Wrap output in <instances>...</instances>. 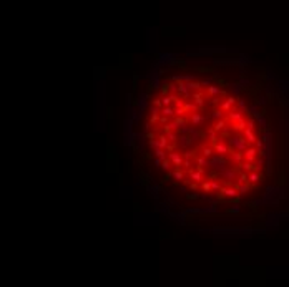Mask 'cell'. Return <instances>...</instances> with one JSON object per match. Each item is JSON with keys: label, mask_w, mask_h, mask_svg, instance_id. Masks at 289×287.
Here are the masks:
<instances>
[{"label": "cell", "mask_w": 289, "mask_h": 287, "mask_svg": "<svg viewBox=\"0 0 289 287\" xmlns=\"http://www.w3.org/2000/svg\"><path fill=\"white\" fill-rule=\"evenodd\" d=\"M161 93H163V96H168V93H170V83H165L161 87Z\"/></svg>", "instance_id": "obj_42"}, {"label": "cell", "mask_w": 289, "mask_h": 287, "mask_svg": "<svg viewBox=\"0 0 289 287\" xmlns=\"http://www.w3.org/2000/svg\"><path fill=\"white\" fill-rule=\"evenodd\" d=\"M209 181H211V191H221L223 186H219L218 181H214V179H209Z\"/></svg>", "instance_id": "obj_39"}, {"label": "cell", "mask_w": 289, "mask_h": 287, "mask_svg": "<svg viewBox=\"0 0 289 287\" xmlns=\"http://www.w3.org/2000/svg\"><path fill=\"white\" fill-rule=\"evenodd\" d=\"M228 212H239V206H233L228 209Z\"/></svg>", "instance_id": "obj_50"}, {"label": "cell", "mask_w": 289, "mask_h": 287, "mask_svg": "<svg viewBox=\"0 0 289 287\" xmlns=\"http://www.w3.org/2000/svg\"><path fill=\"white\" fill-rule=\"evenodd\" d=\"M251 189V184L249 183H246V184H241V186H238V191H239V194H246L248 191Z\"/></svg>", "instance_id": "obj_33"}, {"label": "cell", "mask_w": 289, "mask_h": 287, "mask_svg": "<svg viewBox=\"0 0 289 287\" xmlns=\"http://www.w3.org/2000/svg\"><path fill=\"white\" fill-rule=\"evenodd\" d=\"M154 154H156V159H161V161H165V159H168V156H166V149L156 148V149H154Z\"/></svg>", "instance_id": "obj_25"}, {"label": "cell", "mask_w": 289, "mask_h": 287, "mask_svg": "<svg viewBox=\"0 0 289 287\" xmlns=\"http://www.w3.org/2000/svg\"><path fill=\"white\" fill-rule=\"evenodd\" d=\"M213 130L216 131V133H223V131L226 130V120H219L214 123V126H213Z\"/></svg>", "instance_id": "obj_21"}, {"label": "cell", "mask_w": 289, "mask_h": 287, "mask_svg": "<svg viewBox=\"0 0 289 287\" xmlns=\"http://www.w3.org/2000/svg\"><path fill=\"white\" fill-rule=\"evenodd\" d=\"M213 148H214V153L219 154V156H226V154L231 151V149H229V145H228V143H226L223 138H219L218 143H214Z\"/></svg>", "instance_id": "obj_3"}, {"label": "cell", "mask_w": 289, "mask_h": 287, "mask_svg": "<svg viewBox=\"0 0 289 287\" xmlns=\"http://www.w3.org/2000/svg\"><path fill=\"white\" fill-rule=\"evenodd\" d=\"M203 96H205V93H203V91H193V96H191V98H193V101L198 105L199 110L205 106V100H203Z\"/></svg>", "instance_id": "obj_14"}, {"label": "cell", "mask_w": 289, "mask_h": 287, "mask_svg": "<svg viewBox=\"0 0 289 287\" xmlns=\"http://www.w3.org/2000/svg\"><path fill=\"white\" fill-rule=\"evenodd\" d=\"M229 159L239 166L244 161V153H239V151H231V153H229Z\"/></svg>", "instance_id": "obj_15"}, {"label": "cell", "mask_w": 289, "mask_h": 287, "mask_svg": "<svg viewBox=\"0 0 289 287\" xmlns=\"http://www.w3.org/2000/svg\"><path fill=\"white\" fill-rule=\"evenodd\" d=\"M263 173L261 171H251V173H248V183L249 184H258L259 181H263Z\"/></svg>", "instance_id": "obj_11"}, {"label": "cell", "mask_w": 289, "mask_h": 287, "mask_svg": "<svg viewBox=\"0 0 289 287\" xmlns=\"http://www.w3.org/2000/svg\"><path fill=\"white\" fill-rule=\"evenodd\" d=\"M168 159L173 163V166L176 168V169H180L183 166V163H185V158H183V154H180L178 151H173V153L168 154Z\"/></svg>", "instance_id": "obj_6"}, {"label": "cell", "mask_w": 289, "mask_h": 287, "mask_svg": "<svg viewBox=\"0 0 289 287\" xmlns=\"http://www.w3.org/2000/svg\"><path fill=\"white\" fill-rule=\"evenodd\" d=\"M185 110H186V113H198V105L194 103V101H188V103H185Z\"/></svg>", "instance_id": "obj_20"}, {"label": "cell", "mask_w": 289, "mask_h": 287, "mask_svg": "<svg viewBox=\"0 0 289 287\" xmlns=\"http://www.w3.org/2000/svg\"><path fill=\"white\" fill-rule=\"evenodd\" d=\"M158 139V148H161V149H168V138H166V134H160V136L156 138Z\"/></svg>", "instance_id": "obj_18"}, {"label": "cell", "mask_w": 289, "mask_h": 287, "mask_svg": "<svg viewBox=\"0 0 289 287\" xmlns=\"http://www.w3.org/2000/svg\"><path fill=\"white\" fill-rule=\"evenodd\" d=\"M206 93H208L209 96H213V98H218L219 95H225V91H223L219 87H214V85H211V87L206 88Z\"/></svg>", "instance_id": "obj_16"}, {"label": "cell", "mask_w": 289, "mask_h": 287, "mask_svg": "<svg viewBox=\"0 0 289 287\" xmlns=\"http://www.w3.org/2000/svg\"><path fill=\"white\" fill-rule=\"evenodd\" d=\"M211 116L214 118V120H225V114H223V110L219 108V110H213V113H211Z\"/></svg>", "instance_id": "obj_32"}, {"label": "cell", "mask_w": 289, "mask_h": 287, "mask_svg": "<svg viewBox=\"0 0 289 287\" xmlns=\"http://www.w3.org/2000/svg\"><path fill=\"white\" fill-rule=\"evenodd\" d=\"M228 134H229V131H228V130H225V131H223V133H221V136H223V138H226ZM221 136H219V138H221Z\"/></svg>", "instance_id": "obj_52"}, {"label": "cell", "mask_w": 289, "mask_h": 287, "mask_svg": "<svg viewBox=\"0 0 289 287\" xmlns=\"http://www.w3.org/2000/svg\"><path fill=\"white\" fill-rule=\"evenodd\" d=\"M256 121H254V118H249V120H248V130H253L254 131V128H256Z\"/></svg>", "instance_id": "obj_45"}, {"label": "cell", "mask_w": 289, "mask_h": 287, "mask_svg": "<svg viewBox=\"0 0 289 287\" xmlns=\"http://www.w3.org/2000/svg\"><path fill=\"white\" fill-rule=\"evenodd\" d=\"M185 100H181V98H176L174 100V108H185Z\"/></svg>", "instance_id": "obj_41"}, {"label": "cell", "mask_w": 289, "mask_h": 287, "mask_svg": "<svg viewBox=\"0 0 289 287\" xmlns=\"http://www.w3.org/2000/svg\"><path fill=\"white\" fill-rule=\"evenodd\" d=\"M171 176L174 179H180V181H185V173H183L181 169H174L171 171Z\"/></svg>", "instance_id": "obj_31"}, {"label": "cell", "mask_w": 289, "mask_h": 287, "mask_svg": "<svg viewBox=\"0 0 289 287\" xmlns=\"http://www.w3.org/2000/svg\"><path fill=\"white\" fill-rule=\"evenodd\" d=\"M166 138H168V141H176V139L180 138V136H178V134L174 133V131H171V133H168V134H166Z\"/></svg>", "instance_id": "obj_43"}, {"label": "cell", "mask_w": 289, "mask_h": 287, "mask_svg": "<svg viewBox=\"0 0 289 287\" xmlns=\"http://www.w3.org/2000/svg\"><path fill=\"white\" fill-rule=\"evenodd\" d=\"M188 198H189V199H196L198 194H188Z\"/></svg>", "instance_id": "obj_53"}, {"label": "cell", "mask_w": 289, "mask_h": 287, "mask_svg": "<svg viewBox=\"0 0 289 287\" xmlns=\"http://www.w3.org/2000/svg\"><path fill=\"white\" fill-rule=\"evenodd\" d=\"M173 114H174V108H173V106H166V108H161V116L170 118V116H173Z\"/></svg>", "instance_id": "obj_27"}, {"label": "cell", "mask_w": 289, "mask_h": 287, "mask_svg": "<svg viewBox=\"0 0 289 287\" xmlns=\"http://www.w3.org/2000/svg\"><path fill=\"white\" fill-rule=\"evenodd\" d=\"M258 149L254 148V146H249L246 151H244V161H248V163H254L256 159H258Z\"/></svg>", "instance_id": "obj_8"}, {"label": "cell", "mask_w": 289, "mask_h": 287, "mask_svg": "<svg viewBox=\"0 0 289 287\" xmlns=\"http://www.w3.org/2000/svg\"><path fill=\"white\" fill-rule=\"evenodd\" d=\"M209 168L216 169L218 173H223L225 169H228V159H226V156H219V154H214V156L209 159Z\"/></svg>", "instance_id": "obj_2"}, {"label": "cell", "mask_w": 289, "mask_h": 287, "mask_svg": "<svg viewBox=\"0 0 289 287\" xmlns=\"http://www.w3.org/2000/svg\"><path fill=\"white\" fill-rule=\"evenodd\" d=\"M160 123H161V125H168V118H166V116H161V118H160Z\"/></svg>", "instance_id": "obj_51"}, {"label": "cell", "mask_w": 289, "mask_h": 287, "mask_svg": "<svg viewBox=\"0 0 289 287\" xmlns=\"http://www.w3.org/2000/svg\"><path fill=\"white\" fill-rule=\"evenodd\" d=\"M185 113H186L185 108H174V114H176V116H183Z\"/></svg>", "instance_id": "obj_47"}, {"label": "cell", "mask_w": 289, "mask_h": 287, "mask_svg": "<svg viewBox=\"0 0 289 287\" xmlns=\"http://www.w3.org/2000/svg\"><path fill=\"white\" fill-rule=\"evenodd\" d=\"M244 120V113L239 111V110H231L229 113H228V121L229 123H236V121H241Z\"/></svg>", "instance_id": "obj_10"}, {"label": "cell", "mask_w": 289, "mask_h": 287, "mask_svg": "<svg viewBox=\"0 0 289 287\" xmlns=\"http://www.w3.org/2000/svg\"><path fill=\"white\" fill-rule=\"evenodd\" d=\"M238 108H239V111H243V113H248L249 111V108H248V105H246V101L243 100V98H238Z\"/></svg>", "instance_id": "obj_26"}, {"label": "cell", "mask_w": 289, "mask_h": 287, "mask_svg": "<svg viewBox=\"0 0 289 287\" xmlns=\"http://www.w3.org/2000/svg\"><path fill=\"white\" fill-rule=\"evenodd\" d=\"M185 183L188 184V186L191 188V189H196V188H198V184H196V183H193V181H188V179H185Z\"/></svg>", "instance_id": "obj_49"}, {"label": "cell", "mask_w": 289, "mask_h": 287, "mask_svg": "<svg viewBox=\"0 0 289 287\" xmlns=\"http://www.w3.org/2000/svg\"><path fill=\"white\" fill-rule=\"evenodd\" d=\"M161 168L165 171H171V168H173V163L170 161V159H165V161H163V165H161Z\"/></svg>", "instance_id": "obj_36"}, {"label": "cell", "mask_w": 289, "mask_h": 287, "mask_svg": "<svg viewBox=\"0 0 289 287\" xmlns=\"http://www.w3.org/2000/svg\"><path fill=\"white\" fill-rule=\"evenodd\" d=\"M256 120H258V123H259V126H261V128H266V126H268V121H266V118H264L263 114H258V116H256Z\"/></svg>", "instance_id": "obj_35"}, {"label": "cell", "mask_w": 289, "mask_h": 287, "mask_svg": "<svg viewBox=\"0 0 289 287\" xmlns=\"http://www.w3.org/2000/svg\"><path fill=\"white\" fill-rule=\"evenodd\" d=\"M238 103V98H234V96H228L225 101H223V105H221V110L223 111H226V113H229L231 110H233V106Z\"/></svg>", "instance_id": "obj_9"}, {"label": "cell", "mask_w": 289, "mask_h": 287, "mask_svg": "<svg viewBox=\"0 0 289 287\" xmlns=\"http://www.w3.org/2000/svg\"><path fill=\"white\" fill-rule=\"evenodd\" d=\"M188 174H189V178L193 179V183H203L205 181V174H206V171L203 169V168H198V169H189L188 171Z\"/></svg>", "instance_id": "obj_5"}, {"label": "cell", "mask_w": 289, "mask_h": 287, "mask_svg": "<svg viewBox=\"0 0 289 287\" xmlns=\"http://www.w3.org/2000/svg\"><path fill=\"white\" fill-rule=\"evenodd\" d=\"M201 188H203V191H205V192H209L211 191V181H203L201 183Z\"/></svg>", "instance_id": "obj_40"}, {"label": "cell", "mask_w": 289, "mask_h": 287, "mask_svg": "<svg viewBox=\"0 0 289 287\" xmlns=\"http://www.w3.org/2000/svg\"><path fill=\"white\" fill-rule=\"evenodd\" d=\"M254 166H256V171H261L264 168V158H258L254 161Z\"/></svg>", "instance_id": "obj_34"}, {"label": "cell", "mask_w": 289, "mask_h": 287, "mask_svg": "<svg viewBox=\"0 0 289 287\" xmlns=\"http://www.w3.org/2000/svg\"><path fill=\"white\" fill-rule=\"evenodd\" d=\"M206 133H208V136H209V141L211 143H213V145H214V143H218V133H216V131H214L213 128H209L208 131H206Z\"/></svg>", "instance_id": "obj_28"}, {"label": "cell", "mask_w": 289, "mask_h": 287, "mask_svg": "<svg viewBox=\"0 0 289 287\" xmlns=\"http://www.w3.org/2000/svg\"><path fill=\"white\" fill-rule=\"evenodd\" d=\"M205 121H206V118L203 116V114H199V113H193V114L189 116V123L194 126V128H198V126L203 125Z\"/></svg>", "instance_id": "obj_12"}, {"label": "cell", "mask_w": 289, "mask_h": 287, "mask_svg": "<svg viewBox=\"0 0 289 287\" xmlns=\"http://www.w3.org/2000/svg\"><path fill=\"white\" fill-rule=\"evenodd\" d=\"M196 156V151H191V149H188V151H185V153H183V158L185 159H191V158H194Z\"/></svg>", "instance_id": "obj_37"}, {"label": "cell", "mask_w": 289, "mask_h": 287, "mask_svg": "<svg viewBox=\"0 0 289 287\" xmlns=\"http://www.w3.org/2000/svg\"><path fill=\"white\" fill-rule=\"evenodd\" d=\"M160 114H151V116H150V123H156V121H160Z\"/></svg>", "instance_id": "obj_48"}, {"label": "cell", "mask_w": 289, "mask_h": 287, "mask_svg": "<svg viewBox=\"0 0 289 287\" xmlns=\"http://www.w3.org/2000/svg\"><path fill=\"white\" fill-rule=\"evenodd\" d=\"M173 130H180V126H178V125H174V123H168V125H165V126H163V131H165V134L171 133Z\"/></svg>", "instance_id": "obj_30"}, {"label": "cell", "mask_w": 289, "mask_h": 287, "mask_svg": "<svg viewBox=\"0 0 289 287\" xmlns=\"http://www.w3.org/2000/svg\"><path fill=\"white\" fill-rule=\"evenodd\" d=\"M221 194L225 196V198L236 199L239 196V191H238V188H234V186H223L221 188Z\"/></svg>", "instance_id": "obj_7"}, {"label": "cell", "mask_w": 289, "mask_h": 287, "mask_svg": "<svg viewBox=\"0 0 289 287\" xmlns=\"http://www.w3.org/2000/svg\"><path fill=\"white\" fill-rule=\"evenodd\" d=\"M201 156H205V158L211 159V158L214 156V148H213V146H203V149H201Z\"/></svg>", "instance_id": "obj_19"}, {"label": "cell", "mask_w": 289, "mask_h": 287, "mask_svg": "<svg viewBox=\"0 0 289 287\" xmlns=\"http://www.w3.org/2000/svg\"><path fill=\"white\" fill-rule=\"evenodd\" d=\"M151 106H156V108H163V105H161V98H154L153 103H151Z\"/></svg>", "instance_id": "obj_46"}, {"label": "cell", "mask_w": 289, "mask_h": 287, "mask_svg": "<svg viewBox=\"0 0 289 287\" xmlns=\"http://www.w3.org/2000/svg\"><path fill=\"white\" fill-rule=\"evenodd\" d=\"M243 136L248 139V143H249V145H256V141L259 139L258 136H256V133H254L253 130H248V128L243 131Z\"/></svg>", "instance_id": "obj_13"}, {"label": "cell", "mask_w": 289, "mask_h": 287, "mask_svg": "<svg viewBox=\"0 0 289 287\" xmlns=\"http://www.w3.org/2000/svg\"><path fill=\"white\" fill-rule=\"evenodd\" d=\"M239 168H241L243 171H246V173H251V171H256V166L253 165V163H248V161H243L241 165H239Z\"/></svg>", "instance_id": "obj_22"}, {"label": "cell", "mask_w": 289, "mask_h": 287, "mask_svg": "<svg viewBox=\"0 0 289 287\" xmlns=\"http://www.w3.org/2000/svg\"><path fill=\"white\" fill-rule=\"evenodd\" d=\"M254 148L258 149V151H261V149H264V141H263V139H258V141H256Z\"/></svg>", "instance_id": "obj_44"}, {"label": "cell", "mask_w": 289, "mask_h": 287, "mask_svg": "<svg viewBox=\"0 0 289 287\" xmlns=\"http://www.w3.org/2000/svg\"><path fill=\"white\" fill-rule=\"evenodd\" d=\"M246 183H248V173H241L238 176V181L234 183V188L241 186V184H246Z\"/></svg>", "instance_id": "obj_23"}, {"label": "cell", "mask_w": 289, "mask_h": 287, "mask_svg": "<svg viewBox=\"0 0 289 287\" xmlns=\"http://www.w3.org/2000/svg\"><path fill=\"white\" fill-rule=\"evenodd\" d=\"M228 145H229L231 151H239V153H244V151L249 148V143H248V139L244 138L243 134H234V136H231L229 141H228Z\"/></svg>", "instance_id": "obj_1"}, {"label": "cell", "mask_w": 289, "mask_h": 287, "mask_svg": "<svg viewBox=\"0 0 289 287\" xmlns=\"http://www.w3.org/2000/svg\"><path fill=\"white\" fill-rule=\"evenodd\" d=\"M178 139H180V145H181V146H188V145H191V143H193V138H191V136H186V134H181Z\"/></svg>", "instance_id": "obj_24"}, {"label": "cell", "mask_w": 289, "mask_h": 287, "mask_svg": "<svg viewBox=\"0 0 289 287\" xmlns=\"http://www.w3.org/2000/svg\"><path fill=\"white\" fill-rule=\"evenodd\" d=\"M196 165L198 166H206V168H209V159L208 158H205V156H198L196 158Z\"/></svg>", "instance_id": "obj_29"}, {"label": "cell", "mask_w": 289, "mask_h": 287, "mask_svg": "<svg viewBox=\"0 0 289 287\" xmlns=\"http://www.w3.org/2000/svg\"><path fill=\"white\" fill-rule=\"evenodd\" d=\"M233 131H236V134H239L241 131H244L248 128V121L246 120H241V121H236V123H233Z\"/></svg>", "instance_id": "obj_17"}, {"label": "cell", "mask_w": 289, "mask_h": 287, "mask_svg": "<svg viewBox=\"0 0 289 287\" xmlns=\"http://www.w3.org/2000/svg\"><path fill=\"white\" fill-rule=\"evenodd\" d=\"M219 176H221L223 179H226V186H234L233 179H238V173H236L233 168H228V169H225L223 173H219Z\"/></svg>", "instance_id": "obj_4"}, {"label": "cell", "mask_w": 289, "mask_h": 287, "mask_svg": "<svg viewBox=\"0 0 289 287\" xmlns=\"http://www.w3.org/2000/svg\"><path fill=\"white\" fill-rule=\"evenodd\" d=\"M174 125H178V126H180V128H181V126H185L186 125V120H185V118H183V116H176V118H174Z\"/></svg>", "instance_id": "obj_38"}]
</instances>
